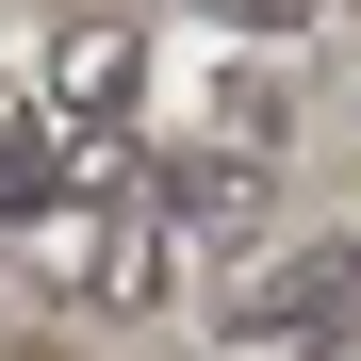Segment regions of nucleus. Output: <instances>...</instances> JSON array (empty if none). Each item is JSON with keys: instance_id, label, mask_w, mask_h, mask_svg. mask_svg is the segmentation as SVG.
Instances as JSON below:
<instances>
[{"instance_id": "f257e3e1", "label": "nucleus", "mask_w": 361, "mask_h": 361, "mask_svg": "<svg viewBox=\"0 0 361 361\" xmlns=\"http://www.w3.org/2000/svg\"><path fill=\"white\" fill-rule=\"evenodd\" d=\"M49 180H66V164H49V132H17V148H0V214H33Z\"/></svg>"}]
</instances>
